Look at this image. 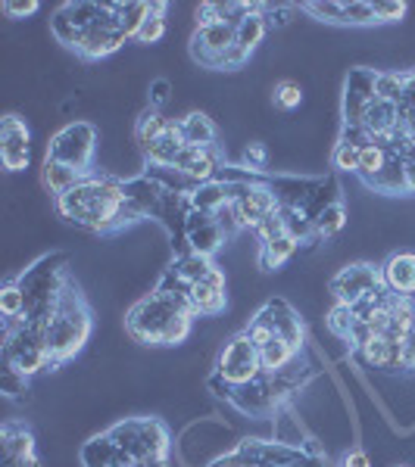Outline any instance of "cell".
Segmentation results:
<instances>
[{
	"label": "cell",
	"instance_id": "6da1fadb",
	"mask_svg": "<svg viewBox=\"0 0 415 467\" xmlns=\"http://www.w3.org/2000/svg\"><path fill=\"white\" fill-rule=\"evenodd\" d=\"M91 330H94L91 311L84 306L82 293L72 287V281H66L60 300H56V315L51 321V330H47V346H51L53 367L75 358V352H82V346L91 339Z\"/></svg>",
	"mask_w": 415,
	"mask_h": 467
},
{
	"label": "cell",
	"instance_id": "7a4b0ae2",
	"mask_svg": "<svg viewBox=\"0 0 415 467\" xmlns=\"http://www.w3.org/2000/svg\"><path fill=\"white\" fill-rule=\"evenodd\" d=\"M97 156V129L91 122H69L47 144V159H56L69 168L91 175V162Z\"/></svg>",
	"mask_w": 415,
	"mask_h": 467
},
{
	"label": "cell",
	"instance_id": "3957f363",
	"mask_svg": "<svg viewBox=\"0 0 415 467\" xmlns=\"http://www.w3.org/2000/svg\"><path fill=\"white\" fill-rule=\"evenodd\" d=\"M216 374L231 386H244L263 374L259 365V349L247 334H235L222 346L219 358H216Z\"/></svg>",
	"mask_w": 415,
	"mask_h": 467
},
{
	"label": "cell",
	"instance_id": "277c9868",
	"mask_svg": "<svg viewBox=\"0 0 415 467\" xmlns=\"http://www.w3.org/2000/svg\"><path fill=\"white\" fill-rule=\"evenodd\" d=\"M125 41H129V34H125L122 23H119L116 6L101 4V16H97L94 25L82 32V41L79 47H75V53H79L82 60H103V56L116 53Z\"/></svg>",
	"mask_w": 415,
	"mask_h": 467
},
{
	"label": "cell",
	"instance_id": "5b68a950",
	"mask_svg": "<svg viewBox=\"0 0 415 467\" xmlns=\"http://www.w3.org/2000/svg\"><path fill=\"white\" fill-rule=\"evenodd\" d=\"M378 287H384V272L381 265H372V262L343 265L332 278V284H328L334 302H343V306H356L360 300L375 293Z\"/></svg>",
	"mask_w": 415,
	"mask_h": 467
},
{
	"label": "cell",
	"instance_id": "8992f818",
	"mask_svg": "<svg viewBox=\"0 0 415 467\" xmlns=\"http://www.w3.org/2000/svg\"><path fill=\"white\" fill-rule=\"evenodd\" d=\"M253 318H256V321H263L275 337L287 339V343H291L294 349H304V339H306L304 321H300L297 309H294L287 300H269Z\"/></svg>",
	"mask_w": 415,
	"mask_h": 467
},
{
	"label": "cell",
	"instance_id": "52a82bcc",
	"mask_svg": "<svg viewBox=\"0 0 415 467\" xmlns=\"http://www.w3.org/2000/svg\"><path fill=\"white\" fill-rule=\"evenodd\" d=\"M28 140H32V131L19 116H6L0 122V159L6 172L28 168Z\"/></svg>",
	"mask_w": 415,
	"mask_h": 467
},
{
	"label": "cell",
	"instance_id": "ba28073f",
	"mask_svg": "<svg viewBox=\"0 0 415 467\" xmlns=\"http://www.w3.org/2000/svg\"><path fill=\"white\" fill-rule=\"evenodd\" d=\"M185 234H188V246H191V253H200V256L213 259V253H219L225 246V234L219 231L216 218L207 215V212H197V209L188 212Z\"/></svg>",
	"mask_w": 415,
	"mask_h": 467
},
{
	"label": "cell",
	"instance_id": "9c48e42d",
	"mask_svg": "<svg viewBox=\"0 0 415 467\" xmlns=\"http://www.w3.org/2000/svg\"><path fill=\"white\" fill-rule=\"evenodd\" d=\"M191 306L197 318H216L219 311H225L228 300H225V272L222 268H213L207 274V281L191 287Z\"/></svg>",
	"mask_w": 415,
	"mask_h": 467
},
{
	"label": "cell",
	"instance_id": "30bf717a",
	"mask_svg": "<svg viewBox=\"0 0 415 467\" xmlns=\"http://www.w3.org/2000/svg\"><path fill=\"white\" fill-rule=\"evenodd\" d=\"M175 168H179L181 175H188L194 184H207L219 175L222 153H219V147H213V150H203V147H185L179 156V162H175Z\"/></svg>",
	"mask_w": 415,
	"mask_h": 467
},
{
	"label": "cell",
	"instance_id": "8fae6325",
	"mask_svg": "<svg viewBox=\"0 0 415 467\" xmlns=\"http://www.w3.org/2000/svg\"><path fill=\"white\" fill-rule=\"evenodd\" d=\"M384 272V287L393 296H415V253H393V256L381 265Z\"/></svg>",
	"mask_w": 415,
	"mask_h": 467
},
{
	"label": "cell",
	"instance_id": "7c38bea8",
	"mask_svg": "<svg viewBox=\"0 0 415 467\" xmlns=\"http://www.w3.org/2000/svg\"><path fill=\"white\" fill-rule=\"evenodd\" d=\"M185 138H181V129L179 122H169L166 134L159 140H153L150 147H144V159L147 166H166V168H175V162H179L181 150H185Z\"/></svg>",
	"mask_w": 415,
	"mask_h": 467
},
{
	"label": "cell",
	"instance_id": "4fadbf2b",
	"mask_svg": "<svg viewBox=\"0 0 415 467\" xmlns=\"http://www.w3.org/2000/svg\"><path fill=\"white\" fill-rule=\"evenodd\" d=\"M365 187H372L375 194H388V196H400V194H410V178H406V162L400 156L388 153V162L384 168L375 175V178L365 181Z\"/></svg>",
	"mask_w": 415,
	"mask_h": 467
},
{
	"label": "cell",
	"instance_id": "5bb4252c",
	"mask_svg": "<svg viewBox=\"0 0 415 467\" xmlns=\"http://www.w3.org/2000/svg\"><path fill=\"white\" fill-rule=\"evenodd\" d=\"M179 129H181V138H185L188 147H203V150L219 147L216 144V140H219V129H216L213 119L203 116V112H188V116L179 122Z\"/></svg>",
	"mask_w": 415,
	"mask_h": 467
},
{
	"label": "cell",
	"instance_id": "9a60e30c",
	"mask_svg": "<svg viewBox=\"0 0 415 467\" xmlns=\"http://www.w3.org/2000/svg\"><path fill=\"white\" fill-rule=\"evenodd\" d=\"M397 122H400L397 103H391V100H372L369 110H365L362 129L372 134V140H381V138H391V134L397 131Z\"/></svg>",
	"mask_w": 415,
	"mask_h": 467
},
{
	"label": "cell",
	"instance_id": "2e32d148",
	"mask_svg": "<svg viewBox=\"0 0 415 467\" xmlns=\"http://www.w3.org/2000/svg\"><path fill=\"white\" fill-rule=\"evenodd\" d=\"M138 427H140V452H144V462L147 458H169V430L163 421L157 417H138Z\"/></svg>",
	"mask_w": 415,
	"mask_h": 467
},
{
	"label": "cell",
	"instance_id": "e0dca14e",
	"mask_svg": "<svg viewBox=\"0 0 415 467\" xmlns=\"http://www.w3.org/2000/svg\"><path fill=\"white\" fill-rule=\"evenodd\" d=\"M272 440H278L285 445H294V449H300V452H304V443L309 440L304 421H300V417L294 415L287 405H281L275 412V417H272Z\"/></svg>",
	"mask_w": 415,
	"mask_h": 467
},
{
	"label": "cell",
	"instance_id": "ac0fdd59",
	"mask_svg": "<svg viewBox=\"0 0 415 467\" xmlns=\"http://www.w3.org/2000/svg\"><path fill=\"white\" fill-rule=\"evenodd\" d=\"M82 178L84 175L79 172V168H69V166H63V162L47 159L44 156V172H41V181H44L47 194H53V200L63 194H69V190H72Z\"/></svg>",
	"mask_w": 415,
	"mask_h": 467
},
{
	"label": "cell",
	"instance_id": "d6986e66",
	"mask_svg": "<svg viewBox=\"0 0 415 467\" xmlns=\"http://www.w3.org/2000/svg\"><path fill=\"white\" fill-rule=\"evenodd\" d=\"M300 352H304V349H294L287 339L272 337L265 346H259V365H263L265 374H278V371H285V367L291 365Z\"/></svg>",
	"mask_w": 415,
	"mask_h": 467
},
{
	"label": "cell",
	"instance_id": "ffe728a7",
	"mask_svg": "<svg viewBox=\"0 0 415 467\" xmlns=\"http://www.w3.org/2000/svg\"><path fill=\"white\" fill-rule=\"evenodd\" d=\"M188 203H191V209L197 212H207V215H216L225 203H231V194L228 187H225L222 181H207V184H197V190L191 196H188Z\"/></svg>",
	"mask_w": 415,
	"mask_h": 467
},
{
	"label": "cell",
	"instance_id": "44dd1931",
	"mask_svg": "<svg viewBox=\"0 0 415 467\" xmlns=\"http://www.w3.org/2000/svg\"><path fill=\"white\" fill-rule=\"evenodd\" d=\"M297 250H300V243L294 237H287V234L285 237H275V240H265V243H259V268L275 272V268L287 265Z\"/></svg>",
	"mask_w": 415,
	"mask_h": 467
},
{
	"label": "cell",
	"instance_id": "7402d4cb",
	"mask_svg": "<svg viewBox=\"0 0 415 467\" xmlns=\"http://www.w3.org/2000/svg\"><path fill=\"white\" fill-rule=\"evenodd\" d=\"M119 455V445L110 440L107 434L101 436H91L88 443L82 445L79 458H82V467H112Z\"/></svg>",
	"mask_w": 415,
	"mask_h": 467
},
{
	"label": "cell",
	"instance_id": "603a6c76",
	"mask_svg": "<svg viewBox=\"0 0 415 467\" xmlns=\"http://www.w3.org/2000/svg\"><path fill=\"white\" fill-rule=\"evenodd\" d=\"M175 274H179L185 284H200V281H207V274L213 272V259L209 256H200V253H185V256H175L172 262Z\"/></svg>",
	"mask_w": 415,
	"mask_h": 467
},
{
	"label": "cell",
	"instance_id": "cb8c5ba5",
	"mask_svg": "<svg viewBox=\"0 0 415 467\" xmlns=\"http://www.w3.org/2000/svg\"><path fill=\"white\" fill-rule=\"evenodd\" d=\"M235 32H237V28H231V25H225V23H216V25H207V28H197L194 41H200V44L207 47L209 53L222 56L231 44H235Z\"/></svg>",
	"mask_w": 415,
	"mask_h": 467
},
{
	"label": "cell",
	"instance_id": "d4e9b609",
	"mask_svg": "<svg viewBox=\"0 0 415 467\" xmlns=\"http://www.w3.org/2000/svg\"><path fill=\"white\" fill-rule=\"evenodd\" d=\"M259 6H263V4H259ZM265 32H269V25H265L263 13H250V16L244 19L241 25H237V32H235V44H237V47H244V51H247V53H253L259 44H263Z\"/></svg>",
	"mask_w": 415,
	"mask_h": 467
},
{
	"label": "cell",
	"instance_id": "484cf974",
	"mask_svg": "<svg viewBox=\"0 0 415 467\" xmlns=\"http://www.w3.org/2000/svg\"><path fill=\"white\" fill-rule=\"evenodd\" d=\"M116 6V16L119 23H122L125 34H129V41H135V34L140 32V25L147 23V16H150L153 4H140V0H125V4H112Z\"/></svg>",
	"mask_w": 415,
	"mask_h": 467
},
{
	"label": "cell",
	"instance_id": "4316f807",
	"mask_svg": "<svg viewBox=\"0 0 415 467\" xmlns=\"http://www.w3.org/2000/svg\"><path fill=\"white\" fill-rule=\"evenodd\" d=\"M166 129H169V119L159 116L157 110L140 112V119H138V125H135V140H138V147H140V150H144V147H150L153 140L163 138Z\"/></svg>",
	"mask_w": 415,
	"mask_h": 467
},
{
	"label": "cell",
	"instance_id": "83f0119b",
	"mask_svg": "<svg viewBox=\"0 0 415 467\" xmlns=\"http://www.w3.org/2000/svg\"><path fill=\"white\" fill-rule=\"evenodd\" d=\"M375 81H378V69H365V66H356L347 72V81H343V91L350 94L362 97V100H378L375 97Z\"/></svg>",
	"mask_w": 415,
	"mask_h": 467
},
{
	"label": "cell",
	"instance_id": "f1b7e54d",
	"mask_svg": "<svg viewBox=\"0 0 415 467\" xmlns=\"http://www.w3.org/2000/svg\"><path fill=\"white\" fill-rule=\"evenodd\" d=\"M166 38V4H153L150 16H147V23L140 25V32L135 34L138 44H159V41Z\"/></svg>",
	"mask_w": 415,
	"mask_h": 467
},
{
	"label": "cell",
	"instance_id": "f546056e",
	"mask_svg": "<svg viewBox=\"0 0 415 467\" xmlns=\"http://www.w3.org/2000/svg\"><path fill=\"white\" fill-rule=\"evenodd\" d=\"M0 311H4V318H23L28 311L25 290L19 287V281H6L0 290Z\"/></svg>",
	"mask_w": 415,
	"mask_h": 467
},
{
	"label": "cell",
	"instance_id": "4dcf8cb0",
	"mask_svg": "<svg viewBox=\"0 0 415 467\" xmlns=\"http://www.w3.org/2000/svg\"><path fill=\"white\" fill-rule=\"evenodd\" d=\"M51 34L56 38V44H66V47H79V41H82V28L72 23V19H69V13L63 10H56L53 13V19H51Z\"/></svg>",
	"mask_w": 415,
	"mask_h": 467
},
{
	"label": "cell",
	"instance_id": "1f68e13d",
	"mask_svg": "<svg viewBox=\"0 0 415 467\" xmlns=\"http://www.w3.org/2000/svg\"><path fill=\"white\" fill-rule=\"evenodd\" d=\"M403 84H406V72H397V69H388V72H378L375 97H378V100L397 103L400 94H403Z\"/></svg>",
	"mask_w": 415,
	"mask_h": 467
},
{
	"label": "cell",
	"instance_id": "d6a6232c",
	"mask_svg": "<svg viewBox=\"0 0 415 467\" xmlns=\"http://www.w3.org/2000/svg\"><path fill=\"white\" fill-rule=\"evenodd\" d=\"M343 228H347V209H343L341 203L332 206V209H325L319 218H315V234H319L322 240L337 237V234H341Z\"/></svg>",
	"mask_w": 415,
	"mask_h": 467
},
{
	"label": "cell",
	"instance_id": "836d02e7",
	"mask_svg": "<svg viewBox=\"0 0 415 467\" xmlns=\"http://www.w3.org/2000/svg\"><path fill=\"white\" fill-rule=\"evenodd\" d=\"M300 10H306L309 16L319 19V23L347 25V4H334V0H328V4H304Z\"/></svg>",
	"mask_w": 415,
	"mask_h": 467
},
{
	"label": "cell",
	"instance_id": "e575fe53",
	"mask_svg": "<svg viewBox=\"0 0 415 467\" xmlns=\"http://www.w3.org/2000/svg\"><path fill=\"white\" fill-rule=\"evenodd\" d=\"M384 162H388V150H381V147H365V150H360V168H356V178L369 181L375 178L378 172L384 168Z\"/></svg>",
	"mask_w": 415,
	"mask_h": 467
},
{
	"label": "cell",
	"instance_id": "d590c367",
	"mask_svg": "<svg viewBox=\"0 0 415 467\" xmlns=\"http://www.w3.org/2000/svg\"><path fill=\"white\" fill-rule=\"evenodd\" d=\"M272 100H275L278 110L294 112V110H300V103H304V88H300L297 81H278L275 91H272Z\"/></svg>",
	"mask_w": 415,
	"mask_h": 467
},
{
	"label": "cell",
	"instance_id": "8d00e7d4",
	"mask_svg": "<svg viewBox=\"0 0 415 467\" xmlns=\"http://www.w3.org/2000/svg\"><path fill=\"white\" fill-rule=\"evenodd\" d=\"M353 321H356L353 309H350V306H343V302H334L332 311H328V318H325L328 330H332V334H334L337 339H347L350 328H353Z\"/></svg>",
	"mask_w": 415,
	"mask_h": 467
},
{
	"label": "cell",
	"instance_id": "74e56055",
	"mask_svg": "<svg viewBox=\"0 0 415 467\" xmlns=\"http://www.w3.org/2000/svg\"><path fill=\"white\" fill-rule=\"evenodd\" d=\"M375 23L378 25H391V23H400L406 16V4L403 0H375Z\"/></svg>",
	"mask_w": 415,
	"mask_h": 467
},
{
	"label": "cell",
	"instance_id": "f35d334b",
	"mask_svg": "<svg viewBox=\"0 0 415 467\" xmlns=\"http://www.w3.org/2000/svg\"><path fill=\"white\" fill-rule=\"evenodd\" d=\"M216 224H219V231L225 234V240H231L237 231H244V222H241V215H237V206L235 203H225V206L216 212Z\"/></svg>",
	"mask_w": 415,
	"mask_h": 467
},
{
	"label": "cell",
	"instance_id": "ab89813d",
	"mask_svg": "<svg viewBox=\"0 0 415 467\" xmlns=\"http://www.w3.org/2000/svg\"><path fill=\"white\" fill-rule=\"evenodd\" d=\"M332 166L337 168V172L356 175V168H360V150H353V147H347V144H334Z\"/></svg>",
	"mask_w": 415,
	"mask_h": 467
},
{
	"label": "cell",
	"instance_id": "60d3db41",
	"mask_svg": "<svg viewBox=\"0 0 415 467\" xmlns=\"http://www.w3.org/2000/svg\"><path fill=\"white\" fill-rule=\"evenodd\" d=\"M256 240L259 243H265V240H275V237H285V218H281V209L272 212V215H265L263 222L256 224Z\"/></svg>",
	"mask_w": 415,
	"mask_h": 467
},
{
	"label": "cell",
	"instance_id": "b9f144b4",
	"mask_svg": "<svg viewBox=\"0 0 415 467\" xmlns=\"http://www.w3.org/2000/svg\"><path fill=\"white\" fill-rule=\"evenodd\" d=\"M347 25H375V6H372L369 0H350Z\"/></svg>",
	"mask_w": 415,
	"mask_h": 467
},
{
	"label": "cell",
	"instance_id": "7bdbcfd3",
	"mask_svg": "<svg viewBox=\"0 0 415 467\" xmlns=\"http://www.w3.org/2000/svg\"><path fill=\"white\" fill-rule=\"evenodd\" d=\"M265 162H269V150H265V144L253 140V144L244 147V153H241V166L244 168H250V172H263Z\"/></svg>",
	"mask_w": 415,
	"mask_h": 467
},
{
	"label": "cell",
	"instance_id": "ee69618b",
	"mask_svg": "<svg viewBox=\"0 0 415 467\" xmlns=\"http://www.w3.org/2000/svg\"><path fill=\"white\" fill-rule=\"evenodd\" d=\"M337 144H347L353 147V150H365V147H372V134L365 131L362 125H343Z\"/></svg>",
	"mask_w": 415,
	"mask_h": 467
},
{
	"label": "cell",
	"instance_id": "f6af8a7d",
	"mask_svg": "<svg viewBox=\"0 0 415 467\" xmlns=\"http://www.w3.org/2000/svg\"><path fill=\"white\" fill-rule=\"evenodd\" d=\"M259 13H263L265 25L285 28L287 23H291V13H294V6H291V4H263V6H259Z\"/></svg>",
	"mask_w": 415,
	"mask_h": 467
},
{
	"label": "cell",
	"instance_id": "bcb514c9",
	"mask_svg": "<svg viewBox=\"0 0 415 467\" xmlns=\"http://www.w3.org/2000/svg\"><path fill=\"white\" fill-rule=\"evenodd\" d=\"M0 10H4L10 19H25V16H34V13L41 10V4L38 0H6Z\"/></svg>",
	"mask_w": 415,
	"mask_h": 467
},
{
	"label": "cell",
	"instance_id": "7dc6e473",
	"mask_svg": "<svg viewBox=\"0 0 415 467\" xmlns=\"http://www.w3.org/2000/svg\"><path fill=\"white\" fill-rule=\"evenodd\" d=\"M25 384L28 377H23L19 371H13V367H4V377H0V389H4L10 399H16L19 393H25Z\"/></svg>",
	"mask_w": 415,
	"mask_h": 467
},
{
	"label": "cell",
	"instance_id": "c3c4849f",
	"mask_svg": "<svg viewBox=\"0 0 415 467\" xmlns=\"http://www.w3.org/2000/svg\"><path fill=\"white\" fill-rule=\"evenodd\" d=\"M400 112H415V69L406 72V84H403V94H400Z\"/></svg>",
	"mask_w": 415,
	"mask_h": 467
},
{
	"label": "cell",
	"instance_id": "681fc988",
	"mask_svg": "<svg viewBox=\"0 0 415 467\" xmlns=\"http://www.w3.org/2000/svg\"><path fill=\"white\" fill-rule=\"evenodd\" d=\"M250 60V53L244 51V47H237V44H231L228 51L222 53V69H241L244 62Z\"/></svg>",
	"mask_w": 415,
	"mask_h": 467
},
{
	"label": "cell",
	"instance_id": "f907efd6",
	"mask_svg": "<svg viewBox=\"0 0 415 467\" xmlns=\"http://www.w3.org/2000/svg\"><path fill=\"white\" fill-rule=\"evenodd\" d=\"M169 94H172V84L166 81V78H157V81H150V106H163L169 100Z\"/></svg>",
	"mask_w": 415,
	"mask_h": 467
},
{
	"label": "cell",
	"instance_id": "816d5d0a",
	"mask_svg": "<svg viewBox=\"0 0 415 467\" xmlns=\"http://www.w3.org/2000/svg\"><path fill=\"white\" fill-rule=\"evenodd\" d=\"M403 362H406V374L415 371V328L406 330L403 337Z\"/></svg>",
	"mask_w": 415,
	"mask_h": 467
},
{
	"label": "cell",
	"instance_id": "f5cc1de1",
	"mask_svg": "<svg viewBox=\"0 0 415 467\" xmlns=\"http://www.w3.org/2000/svg\"><path fill=\"white\" fill-rule=\"evenodd\" d=\"M341 467H372V458L365 455L362 449H350L347 455L341 458Z\"/></svg>",
	"mask_w": 415,
	"mask_h": 467
},
{
	"label": "cell",
	"instance_id": "db71d44e",
	"mask_svg": "<svg viewBox=\"0 0 415 467\" xmlns=\"http://www.w3.org/2000/svg\"><path fill=\"white\" fill-rule=\"evenodd\" d=\"M406 178H410V194H415V162H406Z\"/></svg>",
	"mask_w": 415,
	"mask_h": 467
},
{
	"label": "cell",
	"instance_id": "11a10c76",
	"mask_svg": "<svg viewBox=\"0 0 415 467\" xmlns=\"http://www.w3.org/2000/svg\"><path fill=\"white\" fill-rule=\"evenodd\" d=\"M138 467H169L166 458H147V462H140Z\"/></svg>",
	"mask_w": 415,
	"mask_h": 467
},
{
	"label": "cell",
	"instance_id": "9f6ffc18",
	"mask_svg": "<svg viewBox=\"0 0 415 467\" xmlns=\"http://www.w3.org/2000/svg\"><path fill=\"white\" fill-rule=\"evenodd\" d=\"M23 467H41V462H38V458H32V462H28V464H23Z\"/></svg>",
	"mask_w": 415,
	"mask_h": 467
}]
</instances>
